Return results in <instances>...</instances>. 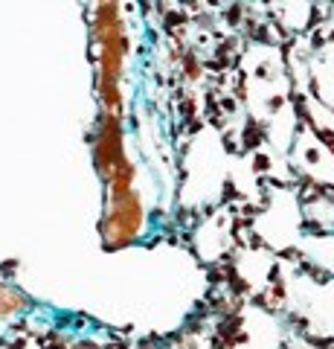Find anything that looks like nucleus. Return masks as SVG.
I'll use <instances>...</instances> for the list:
<instances>
[{
	"label": "nucleus",
	"mask_w": 334,
	"mask_h": 349,
	"mask_svg": "<svg viewBox=\"0 0 334 349\" xmlns=\"http://www.w3.org/2000/svg\"><path fill=\"white\" fill-rule=\"evenodd\" d=\"M221 143H224V151H227V154H233V157H236V154H241V151H239V143H236V137H233L230 131H224V134H221Z\"/></svg>",
	"instance_id": "nucleus-14"
},
{
	"label": "nucleus",
	"mask_w": 334,
	"mask_h": 349,
	"mask_svg": "<svg viewBox=\"0 0 334 349\" xmlns=\"http://www.w3.org/2000/svg\"><path fill=\"white\" fill-rule=\"evenodd\" d=\"M253 172H256V175H265V172H270V154H265V151H256V157H253Z\"/></svg>",
	"instance_id": "nucleus-7"
},
{
	"label": "nucleus",
	"mask_w": 334,
	"mask_h": 349,
	"mask_svg": "<svg viewBox=\"0 0 334 349\" xmlns=\"http://www.w3.org/2000/svg\"><path fill=\"white\" fill-rule=\"evenodd\" d=\"M207 283H209V288L224 285V271H221L218 265H207Z\"/></svg>",
	"instance_id": "nucleus-9"
},
{
	"label": "nucleus",
	"mask_w": 334,
	"mask_h": 349,
	"mask_svg": "<svg viewBox=\"0 0 334 349\" xmlns=\"http://www.w3.org/2000/svg\"><path fill=\"white\" fill-rule=\"evenodd\" d=\"M180 64H183V73H186L189 79H201V61L195 58V50L183 52V55H180Z\"/></svg>",
	"instance_id": "nucleus-2"
},
{
	"label": "nucleus",
	"mask_w": 334,
	"mask_h": 349,
	"mask_svg": "<svg viewBox=\"0 0 334 349\" xmlns=\"http://www.w3.org/2000/svg\"><path fill=\"white\" fill-rule=\"evenodd\" d=\"M326 41H334V29H332V32H329V38H326Z\"/></svg>",
	"instance_id": "nucleus-35"
},
{
	"label": "nucleus",
	"mask_w": 334,
	"mask_h": 349,
	"mask_svg": "<svg viewBox=\"0 0 334 349\" xmlns=\"http://www.w3.org/2000/svg\"><path fill=\"white\" fill-rule=\"evenodd\" d=\"M76 349H99V347H96L93 341H81V344H79V347H76Z\"/></svg>",
	"instance_id": "nucleus-33"
},
{
	"label": "nucleus",
	"mask_w": 334,
	"mask_h": 349,
	"mask_svg": "<svg viewBox=\"0 0 334 349\" xmlns=\"http://www.w3.org/2000/svg\"><path fill=\"white\" fill-rule=\"evenodd\" d=\"M268 283H270V285L282 283V265H279V262H276V265H270V271H268Z\"/></svg>",
	"instance_id": "nucleus-26"
},
{
	"label": "nucleus",
	"mask_w": 334,
	"mask_h": 349,
	"mask_svg": "<svg viewBox=\"0 0 334 349\" xmlns=\"http://www.w3.org/2000/svg\"><path fill=\"white\" fill-rule=\"evenodd\" d=\"M244 245H247V248H250V250H268V245H265V239H262V236H259V233H250V236H247V242H244Z\"/></svg>",
	"instance_id": "nucleus-18"
},
{
	"label": "nucleus",
	"mask_w": 334,
	"mask_h": 349,
	"mask_svg": "<svg viewBox=\"0 0 334 349\" xmlns=\"http://www.w3.org/2000/svg\"><path fill=\"white\" fill-rule=\"evenodd\" d=\"M183 125H186V131H189V134H198L207 122H204V116H192V119H189V122H183Z\"/></svg>",
	"instance_id": "nucleus-24"
},
{
	"label": "nucleus",
	"mask_w": 334,
	"mask_h": 349,
	"mask_svg": "<svg viewBox=\"0 0 334 349\" xmlns=\"http://www.w3.org/2000/svg\"><path fill=\"white\" fill-rule=\"evenodd\" d=\"M204 111H207V116H215V114H221L218 111V90H207V96H204Z\"/></svg>",
	"instance_id": "nucleus-11"
},
{
	"label": "nucleus",
	"mask_w": 334,
	"mask_h": 349,
	"mask_svg": "<svg viewBox=\"0 0 334 349\" xmlns=\"http://www.w3.org/2000/svg\"><path fill=\"white\" fill-rule=\"evenodd\" d=\"M253 306H259V309H265L268 315H273L276 312V306L268 300V294H253Z\"/></svg>",
	"instance_id": "nucleus-17"
},
{
	"label": "nucleus",
	"mask_w": 334,
	"mask_h": 349,
	"mask_svg": "<svg viewBox=\"0 0 334 349\" xmlns=\"http://www.w3.org/2000/svg\"><path fill=\"white\" fill-rule=\"evenodd\" d=\"M279 349H291V344H288V341H282V344H279Z\"/></svg>",
	"instance_id": "nucleus-34"
},
{
	"label": "nucleus",
	"mask_w": 334,
	"mask_h": 349,
	"mask_svg": "<svg viewBox=\"0 0 334 349\" xmlns=\"http://www.w3.org/2000/svg\"><path fill=\"white\" fill-rule=\"evenodd\" d=\"M302 233H314V236H326V230H323L320 224H314L311 218H305V221H302Z\"/></svg>",
	"instance_id": "nucleus-25"
},
{
	"label": "nucleus",
	"mask_w": 334,
	"mask_h": 349,
	"mask_svg": "<svg viewBox=\"0 0 334 349\" xmlns=\"http://www.w3.org/2000/svg\"><path fill=\"white\" fill-rule=\"evenodd\" d=\"M256 216H262V207H256V204H241V218H244V221H250V218H256Z\"/></svg>",
	"instance_id": "nucleus-19"
},
{
	"label": "nucleus",
	"mask_w": 334,
	"mask_h": 349,
	"mask_svg": "<svg viewBox=\"0 0 334 349\" xmlns=\"http://www.w3.org/2000/svg\"><path fill=\"white\" fill-rule=\"evenodd\" d=\"M247 341H250V335H247V332H244V329H241V332H236V335H233V344H236V347H241V344H247Z\"/></svg>",
	"instance_id": "nucleus-30"
},
{
	"label": "nucleus",
	"mask_w": 334,
	"mask_h": 349,
	"mask_svg": "<svg viewBox=\"0 0 334 349\" xmlns=\"http://www.w3.org/2000/svg\"><path fill=\"white\" fill-rule=\"evenodd\" d=\"M227 288H230V294H233V297H247V294L253 291V288H250V283H247V280H241V277H236Z\"/></svg>",
	"instance_id": "nucleus-6"
},
{
	"label": "nucleus",
	"mask_w": 334,
	"mask_h": 349,
	"mask_svg": "<svg viewBox=\"0 0 334 349\" xmlns=\"http://www.w3.org/2000/svg\"><path fill=\"white\" fill-rule=\"evenodd\" d=\"M177 114H180L183 122H189L192 116H198V99H195V96H183L180 105H177Z\"/></svg>",
	"instance_id": "nucleus-3"
},
{
	"label": "nucleus",
	"mask_w": 334,
	"mask_h": 349,
	"mask_svg": "<svg viewBox=\"0 0 334 349\" xmlns=\"http://www.w3.org/2000/svg\"><path fill=\"white\" fill-rule=\"evenodd\" d=\"M265 140H268V125L259 122V119H253V116H247L244 131H241V149H239V151H256Z\"/></svg>",
	"instance_id": "nucleus-1"
},
{
	"label": "nucleus",
	"mask_w": 334,
	"mask_h": 349,
	"mask_svg": "<svg viewBox=\"0 0 334 349\" xmlns=\"http://www.w3.org/2000/svg\"><path fill=\"white\" fill-rule=\"evenodd\" d=\"M323 44H326V38H323V32H314V35H311V47H314V50H320Z\"/></svg>",
	"instance_id": "nucleus-31"
},
{
	"label": "nucleus",
	"mask_w": 334,
	"mask_h": 349,
	"mask_svg": "<svg viewBox=\"0 0 334 349\" xmlns=\"http://www.w3.org/2000/svg\"><path fill=\"white\" fill-rule=\"evenodd\" d=\"M279 259H288V262H302V253H300L297 248H285V250H279Z\"/></svg>",
	"instance_id": "nucleus-22"
},
{
	"label": "nucleus",
	"mask_w": 334,
	"mask_h": 349,
	"mask_svg": "<svg viewBox=\"0 0 334 349\" xmlns=\"http://www.w3.org/2000/svg\"><path fill=\"white\" fill-rule=\"evenodd\" d=\"M282 105H285V96H270V99H268V108H270V111H279Z\"/></svg>",
	"instance_id": "nucleus-28"
},
{
	"label": "nucleus",
	"mask_w": 334,
	"mask_h": 349,
	"mask_svg": "<svg viewBox=\"0 0 334 349\" xmlns=\"http://www.w3.org/2000/svg\"><path fill=\"white\" fill-rule=\"evenodd\" d=\"M209 125H212V128H218V131L224 134V128H227V122H224V114H215V116H209Z\"/></svg>",
	"instance_id": "nucleus-27"
},
{
	"label": "nucleus",
	"mask_w": 334,
	"mask_h": 349,
	"mask_svg": "<svg viewBox=\"0 0 334 349\" xmlns=\"http://www.w3.org/2000/svg\"><path fill=\"white\" fill-rule=\"evenodd\" d=\"M140 349H166V338H163V335H157V332H151L148 338H143V341H140Z\"/></svg>",
	"instance_id": "nucleus-10"
},
{
	"label": "nucleus",
	"mask_w": 334,
	"mask_h": 349,
	"mask_svg": "<svg viewBox=\"0 0 334 349\" xmlns=\"http://www.w3.org/2000/svg\"><path fill=\"white\" fill-rule=\"evenodd\" d=\"M314 134H317L320 143H326L329 149H334V131H329V128H314Z\"/></svg>",
	"instance_id": "nucleus-21"
},
{
	"label": "nucleus",
	"mask_w": 334,
	"mask_h": 349,
	"mask_svg": "<svg viewBox=\"0 0 334 349\" xmlns=\"http://www.w3.org/2000/svg\"><path fill=\"white\" fill-rule=\"evenodd\" d=\"M288 326H297L300 332H305L311 323H308V317H302V315H288Z\"/></svg>",
	"instance_id": "nucleus-20"
},
{
	"label": "nucleus",
	"mask_w": 334,
	"mask_h": 349,
	"mask_svg": "<svg viewBox=\"0 0 334 349\" xmlns=\"http://www.w3.org/2000/svg\"><path fill=\"white\" fill-rule=\"evenodd\" d=\"M305 338V344L314 349H332V341L334 338H317V335H302Z\"/></svg>",
	"instance_id": "nucleus-15"
},
{
	"label": "nucleus",
	"mask_w": 334,
	"mask_h": 349,
	"mask_svg": "<svg viewBox=\"0 0 334 349\" xmlns=\"http://www.w3.org/2000/svg\"><path fill=\"white\" fill-rule=\"evenodd\" d=\"M221 192H224V198H221V204H233V201H241V192L236 189V183H233L230 178L224 181V189H221Z\"/></svg>",
	"instance_id": "nucleus-8"
},
{
	"label": "nucleus",
	"mask_w": 334,
	"mask_h": 349,
	"mask_svg": "<svg viewBox=\"0 0 334 349\" xmlns=\"http://www.w3.org/2000/svg\"><path fill=\"white\" fill-rule=\"evenodd\" d=\"M300 271H302V274H308L314 283H329V280H332V277H329V271H323V268H317V265H311V262H305V259L300 262Z\"/></svg>",
	"instance_id": "nucleus-4"
},
{
	"label": "nucleus",
	"mask_w": 334,
	"mask_h": 349,
	"mask_svg": "<svg viewBox=\"0 0 334 349\" xmlns=\"http://www.w3.org/2000/svg\"><path fill=\"white\" fill-rule=\"evenodd\" d=\"M250 41L270 44V26H268V23H256V29H253V35H250Z\"/></svg>",
	"instance_id": "nucleus-12"
},
{
	"label": "nucleus",
	"mask_w": 334,
	"mask_h": 349,
	"mask_svg": "<svg viewBox=\"0 0 334 349\" xmlns=\"http://www.w3.org/2000/svg\"><path fill=\"white\" fill-rule=\"evenodd\" d=\"M268 297H273V306H276V303H282V300L288 297V291H285V283H276V285H270Z\"/></svg>",
	"instance_id": "nucleus-16"
},
{
	"label": "nucleus",
	"mask_w": 334,
	"mask_h": 349,
	"mask_svg": "<svg viewBox=\"0 0 334 349\" xmlns=\"http://www.w3.org/2000/svg\"><path fill=\"white\" fill-rule=\"evenodd\" d=\"M244 9H247V6H241V3L227 6V9H224V20H227L230 26H239V23L244 20Z\"/></svg>",
	"instance_id": "nucleus-5"
},
{
	"label": "nucleus",
	"mask_w": 334,
	"mask_h": 349,
	"mask_svg": "<svg viewBox=\"0 0 334 349\" xmlns=\"http://www.w3.org/2000/svg\"><path fill=\"white\" fill-rule=\"evenodd\" d=\"M236 108H239V102H236L233 96H218V111H221V114L230 116V114H236Z\"/></svg>",
	"instance_id": "nucleus-13"
},
{
	"label": "nucleus",
	"mask_w": 334,
	"mask_h": 349,
	"mask_svg": "<svg viewBox=\"0 0 334 349\" xmlns=\"http://www.w3.org/2000/svg\"><path fill=\"white\" fill-rule=\"evenodd\" d=\"M195 20H198L201 26H207V29H212V15H204V12H201V15H195Z\"/></svg>",
	"instance_id": "nucleus-29"
},
{
	"label": "nucleus",
	"mask_w": 334,
	"mask_h": 349,
	"mask_svg": "<svg viewBox=\"0 0 334 349\" xmlns=\"http://www.w3.org/2000/svg\"><path fill=\"white\" fill-rule=\"evenodd\" d=\"M323 17H326V15H323V12H320L317 6H311V17H308V26H305V29H308V32H314V26H317V23H320Z\"/></svg>",
	"instance_id": "nucleus-23"
},
{
	"label": "nucleus",
	"mask_w": 334,
	"mask_h": 349,
	"mask_svg": "<svg viewBox=\"0 0 334 349\" xmlns=\"http://www.w3.org/2000/svg\"><path fill=\"white\" fill-rule=\"evenodd\" d=\"M256 76H259V79H268V64H259V67H256Z\"/></svg>",
	"instance_id": "nucleus-32"
}]
</instances>
